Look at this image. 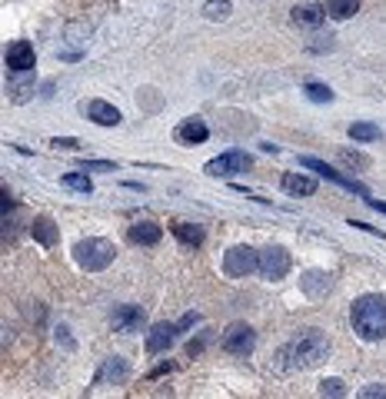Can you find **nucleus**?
I'll return each instance as SVG.
<instances>
[{"label":"nucleus","instance_id":"1","mask_svg":"<svg viewBox=\"0 0 386 399\" xmlns=\"http://www.w3.org/2000/svg\"><path fill=\"white\" fill-rule=\"evenodd\" d=\"M350 320H353V330H356L360 339H366V343L383 339L386 336V296H380V293H366V296L353 300Z\"/></svg>","mask_w":386,"mask_h":399},{"label":"nucleus","instance_id":"2","mask_svg":"<svg viewBox=\"0 0 386 399\" xmlns=\"http://www.w3.org/2000/svg\"><path fill=\"white\" fill-rule=\"evenodd\" d=\"M327 356H330V339H327L320 330L300 333L297 339L283 349V359H287L290 369H317Z\"/></svg>","mask_w":386,"mask_h":399},{"label":"nucleus","instance_id":"3","mask_svg":"<svg viewBox=\"0 0 386 399\" xmlns=\"http://www.w3.org/2000/svg\"><path fill=\"white\" fill-rule=\"evenodd\" d=\"M117 257V247H113L110 240L103 237H90V240H80L77 247H74V259H77L80 270L87 273H97V270H107Z\"/></svg>","mask_w":386,"mask_h":399},{"label":"nucleus","instance_id":"4","mask_svg":"<svg viewBox=\"0 0 386 399\" xmlns=\"http://www.w3.org/2000/svg\"><path fill=\"white\" fill-rule=\"evenodd\" d=\"M256 270H260V253L254 247H230L223 253V273L233 280H243Z\"/></svg>","mask_w":386,"mask_h":399},{"label":"nucleus","instance_id":"5","mask_svg":"<svg viewBox=\"0 0 386 399\" xmlns=\"http://www.w3.org/2000/svg\"><path fill=\"white\" fill-rule=\"evenodd\" d=\"M254 167V157L243 150H227L220 153V157H213V160L203 167V173L207 176H240V173H246Z\"/></svg>","mask_w":386,"mask_h":399},{"label":"nucleus","instance_id":"6","mask_svg":"<svg viewBox=\"0 0 386 399\" xmlns=\"http://www.w3.org/2000/svg\"><path fill=\"white\" fill-rule=\"evenodd\" d=\"M260 273H263L266 280H283L290 273V253L283 247L260 249Z\"/></svg>","mask_w":386,"mask_h":399},{"label":"nucleus","instance_id":"7","mask_svg":"<svg viewBox=\"0 0 386 399\" xmlns=\"http://www.w3.org/2000/svg\"><path fill=\"white\" fill-rule=\"evenodd\" d=\"M254 343H256V336L246 323H233L230 330L223 333V349L233 353V356H246V353L254 349Z\"/></svg>","mask_w":386,"mask_h":399},{"label":"nucleus","instance_id":"8","mask_svg":"<svg viewBox=\"0 0 386 399\" xmlns=\"http://www.w3.org/2000/svg\"><path fill=\"white\" fill-rule=\"evenodd\" d=\"M4 60H7V70H11V74H27V70H33V64H37L33 47L27 40H13L11 47H7Z\"/></svg>","mask_w":386,"mask_h":399},{"label":"nucleus","instance_id":"9","mask_svg":"<svg viewBox=\"0 0 386 399\" xmlns=\"http://www.w3.org/2000/svg\"><path fill=\"white\" fill-rule=\"evenodd\" d=\"M300 167H307V170H317V173H323L330 184H336V186H343V190H350V193H360V196H366V190L356 180H350V176H343V173H336L333 167H327L323 160H317V157H303L300 160Z\"/></svg>","mask_w":386,"mask_h":399},{"label":"nucleus","instance_id":"10","mask_svg":"<svg viewBox=\"0 0 386 399\" xmlns=\"http://www.w3.org/2000/svg\"><path fill=\"white\" fill-rule=\"evenodd\" d=\"M144 323H147V313L140 306H130V303H127V306H117V310H113V330H117V333H137Z\"/></svg>","mask_w":386,"mask_h":399},{"label":"nucleus","instance_id":"11","mask_svg":"<svg viewBox=\"0 0 386 399\" xmlns=\"http://www.w3.org/2000/svg\"><path fill=\"white\" fill-rule=\"evenodd\" d=\"M84 113H87V120L100 123V127H117L123 120L120 110L113 107V103H107V100H87V103H84Z\"/></svg>","mask_w":386,"mask_h":399},{"label":"nucleus","instance_id":"12","mask_svg":"<svg viewBox=\"0 0 386 399\" xmlns=\"http://www.w3.org/2000/svg\"><path fill=\"white\" fill-rule=\"evenodd\" d=\"M177 333L180 330L174 323H154L150 333H147V353H164V349H170L174 339H177Z\"/></svg>","mask_w":386,"mask_h":399},{"label":"nucleus","instance_id":"13","mask_svg":"<svg viewBox=\"0 0 386 399\" xmlns=\"http://www.w3.org/2000/svg\"><path fill=\"white\" fill-rule=\"evenodd\" d=\"M127 376H130V366H127V359L110 356L107 363H103V369L97 373V386H103V383H113V386H120V383H127Z\"/></svg>","mask_w":386,"mask_h":399},{"label":"nucleus","instance_id":"14","mask_svg":"<svg viewBox=\"0 0 386 399\" xmlns=\"http://www.w3.org/2000/svg\"><path fill=\"white\" fill-rule=\"evenodd\" d=\"M207 137H210V130H207V123H203L200 117H187L177 127V140L187 143V147H193V143H203Z\"/></svg>","mask_w":386,"mask_h":399},{"label":"nucleus","instance_id":"15","mask_svg":"<svg viewBox=\"0 0 386 399\" xmlns=\"http://www.w3.org/2000/svg\"><path fill=\"white\" fill-rule=\"evenodd\" d=\"M160 237H164V230L154 220H140L130 227V243H140V247H154V243H160Z\"/></svg>","mask_w":386,"mask_h":399},{"label":"nucleus","instance_id":"16","mask_svg":"<svg viewBox=\"0 0 386 399\" xmlns=\"http://www.w3.org/2000/svg\"><path fill=\"white\" fill-rule=\"evenodd\" d=\"M283 190L290 196H313L317 193V180L307 176V173H287L283 176Z\"/></svg>","mask_w":386,"mask_h":399},{"label":"nucleus","instance_id":"17","mask_svg":"<svg viewBox=\"0 0 386 399\" xmlns=\"http://www.w3.org/2000/svg\"><path fill=\"white\" fill-rule=\"evenodd\" d=\"M30 233H33V240H37L40 247H54L57 240H60V230H57V223L50 220V216H37Z\"/></svg>","mask_w":386,"mask_h":399},{"label":"nucleus","instance_id":"18","mask_svg":"<svg viewBox=\"0 0 386 399\" xmlns=\"http://www.w3.org/2000/svg\"><path fill=\"white\" fill-rule=\"evenodd\" d=\"M293 21H297L300 27H320V23L327 21V7H320V4H303V7H293Z\"/></svg>","mask_w":386,"mask_h":399},{"label":"nucleus","instance_id":"19","mask_svg":"<svg viewBox=\"0 0 386 399\" xmlns=\"http://www.w3.org/2000/svg\"><path fill=\"white\" fill-rule=\"evenodd\" d=\"M330 280H333L330 273H317V270H313V273H307V276L300 280V286H303V293H310V296H323V293L333 286Z\"/></svg>","mask_w":386,"mask_h":399},{"label":"nucleus","instance_id":"20","mask_svg":"<svg viewBox=\"0 0 386 399\" xmlns=\"http://www.w3.org/2000/svg\"><path fill=\"white\" fill-rule=\"evenodd\" d=\"M360 11V0H327V17L333 21H350Z\"/></svg>","mask_w":386,"mask_h":399},{"label":"nucleus","instance_id":"21","mask_svg":"<svg viewBox=\"0 0 386 399\" xmlns=\"http://www.w3.org/2000/svg\"><path fill=\"white\" fill-rule=\"evenodd\" d=\"M174 237L180 243H187V247H200L203 243V227H197V223H174Z\"/></svg>","mask_w":386,"mask_h":399},{"label":"nucleus","instance_id":"22","mask_svg":"<svg viewBox=\"0 0 386 399\" xmlns=\"http://www.w3.org/2000/svg\"><path fill=\"white\" fill-rule=\"evenodd\" d=\"M230 0H207V4H203V17H207V21H227V17H230Z\"/></svg>","mask_w":386,"mask_h":399},{"label":"nucleus","instance_id":"23","mask_svg":"<svg viewBox=\"0 0 386 399\" xmlns=\"http://www.w3.org/2000/svg\"><path fill=\"white\" fill-rule=\"evenodd\" d=\"M64 186L74 193H93V184H90L87 173H64Z\"/></svg>","mask_w":386,"mask_h":399},{"label":"nucleus","instance_id":"24","mask_svg":"<svg viewBox=\"0 0 386 399\" xmlns=\"http://www.w3.org/2000/svg\"><path fill=\"white\" fill-rule=\"evenodd\" d=\"M350 137H353V140H360V143H370V140H376V137H380V127H376V123H353V127H350Z\"/></svg>","mask_w":386,"mask_h":399},{"label":"nucleus","instance_id":"25","mask_svg":"<svg viewBox=\"0 0 386 399\" xmlns=\"http://www.w3.org/2000/svg\"><path fill=\"white\" fill-rule=\"evenodd\" d=\"M307 97L313 100V103H330L333 100V90L327 84H307Z\"/></svg>","mask_w":386,"mask_h":399},{"label":"nucleus","instance_id":"26","mask_svg":"<svg viewBox=\"0 0 386 399\" xmlns=\"http://www.w3.org/2000/svg\"><path fill=\"white\" fill-rule=\"evenodd\" d=\"M320 396H346L343 379H323V383H320Z\"/></svg>","mask_w":386,"mask_h":399},{"label":"nucleus","instance_id":"27","mask_svg":"<svg viewBox=\"0 0 386 399\" xmlns=\"http://www.w3.org/2000/svg\"><path fill=\"white\" fill-rule=\"evenodd\" d=\"M340 160L346 163V167H370V160H366L363 153H350V150H343V153H340Z\"/></svg>","mask_w":386,"mask_h":399},{"label":"nucleus","instance_id":"28","mask_svg":"<svg viewBox=\"0 0 386 399\" xmlns=\"http://www.w3.org/2000/svg\"><path fill=\"white\" fill-rule=\"evenodd\" d=\"M50 147H57V150H77L80 143L74 140V137H54V140H50Z\"/></svg>","mask_w":386,"mask_h":399},{"label":"nucleus","instance_id":"29","mask_svg":"<svg viewBox=\"0 0 386 399\" xmlns=\"http://www.w3.org/2000/svg\"><path fill=\"white\" fill-rule=\"evenodd\" d=\"M54 333H57V343H64L67 349H74V346H77L74 339H70V330H67V326H57Z\"/></svg>","mask_w":386,"mask_h":399},{"label":"nucleus","instance_id":"30","mask_svg":"<svg viewBox=\"0 0 386 399\" xmlns=\"http://www.w3.org/2000/svg\"><path fill=\"white\" fill-rule=\"evenodd\" d=\"M360 396L363 399H386V386H366V389H360Z\"/></svg>","mask_w":386,"mask_h":399},{"label":"nucleus","instance_id":"31","mask_svg":"<svg viewBox=\"0 0 386 399\" xmlns=\"http://www.w3.org/2000/svg\"><path fill=\"white\" fill-rule=\"evenodd\" d=\"M84 170H117L110 160H87L84 163Z\"/></svg>","mask_w":386,"mask_h":399},{"label":"nucleus","instance_id":"32","mask_svg":"<svg viewBox=\"0 0 386 399\" xmlns=\"http://www.w3.org/2000/svg\"><path fill=\"white\" fill-rule=\"evenodd\" d=\"M350 227H356V230H363V233H376V237H380V240H386V233H383V230H376V227H370V223H360V220H353V223H350Z\"/></svg>","mask_w":386,"mask_h":399},{"label":"nucleus","instance_id":"33","mask_svg":"<svg viewBox=\"0 0 386 399\" xmlns=\"http://www.w3.org/2000/svg\"><path fill=\"white\" fill-rule=\"evenodd\" d=\"M193 323H200V313H187L183 320L177 323V330H187V326H193Z\"/></svg>","mask_w":386,"mask_h":399},{"label":"nucleus","instance_id":"34","mask_svg":"<svg viewBox=\"0 0 386 399\" xmlns=\"http://www.w3.org/2000/svg\"><path fill=\"white\" fill-rule=\"evenodd\" d=\"M363 200H366L370 206H373L376 213H386V203H380V200H370V196H363Z\"/></svg>","mask_w":386,"mask_h":399}]
</instances>
